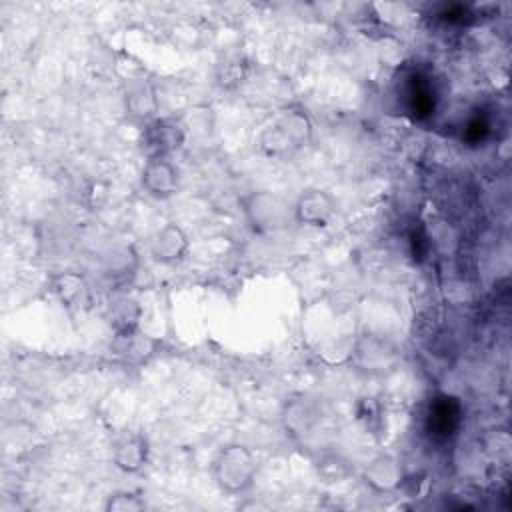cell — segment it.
I'll list each match as a JSON object with an SVG mask.
<instances>
[{"mask_svg":"<svg viewBox=\"0 0 512 512\" xmlns=\"http://www.w3.org/2000/svg\"><path fill=\"white\" fill-rule=\"evenodd\" d=\"M312 140V122L298 108L284 110L258 136V148L268 158H284L304 148Z\"/></svg>","mask_w":512,"mask_h":512,"instance_id":"6da1fadb","label":"cell"},{"mask_svg":"<svg viewBox=\"0 0 512 512\" xmlns=\"http://www.w3.org/2000/svg\"><path fill=\"white\" fill-rule=\"evenodd\" d=\"M256 474V454L252 452V448L240 442H230L222 446L212 460V478L216 486L230 496L248 492L254 486Z\"/></svg>","mask_w":512,"mask_h":512,"instance_id":"7a4b0ae2","label":"cell"},{"mask_svg":"<svg viewBox=\"0 0 512 512\" xmlns=\"http://www.w3.org/2000/svg\"><path fill=\"white\" fill-rule=\"evenodd\" d=\"M240 210L252 232L262 236L284 230L292 218V206L288 208L280 196L268 190H252L244 194L240 198Z\"/></svg>","mask_w":512,"mask_h":512,"instance_id":"3957f363","label":"cell"},{"mask_svg":"<svg viewBox=\"0 0 512 512\" xmlns=\"http://www.w3.org/2000/svg\"><path fill=\"white\" fill-rule=\"evenodd\" d=\"M186 140L184 126L176 118H156L140 130V150L146 158H170Z\"/></svg>","mask_w":512,"mask_h":512,"instance_id":"277c9868","label":"cell"},{"mask_svg":"<svg viewBox=\"0 0 512 512\" xmlns=\"http://www.w3.org/2000/svg\"><path fill=\"white\" fill-rule=\"evenodd\" d=\"M336 214V200L324 188H306L292 204V218L300 226L324 228Z\"/></svg>","mask_w":512,"mask_h":512,"instance_id":"5b68a950","label":"cell"},{"mask_svg":"<svg viewBox=\"0 0 512 512\" xmlns=\"http://www.w3.org/2000/svg\"><path fill=\"white\" fill-rule=\"evenodd\" d=\"M148 252L154 262L162 266H176L188 256L190 238L180 224L166 222L150 236Z\"/></svg>","mask_w":512,"mask_h":512,"instance_id":"8992f818","label":"cell"},{"mask_svg":"<svg viewBox=\"0 0 512 512\" xmlns=\"http://www.w3.org/2000/svg\"><path fill=\"white\" fill-rule=\"evenodd\" d=\"M140 184L152 198H172L180 188V170L170 158H146L140 172Z\"/></svg>","mask_w":512,"mask_h":512,"instance_id":"52a82bcc","label":"cell"},{"mask_svg":"<svg viewBox=\"0 0 512 512\" xmlns=\"http://www.w3.org/2000/svg\"><path fill=\"white\" fill-rule=\"evenodd\" d=\"M150 458L148 438L140 432H122L112 442V464L124 474H138Z\"/></svg>","mask_w":512,"mask_h":512,"instance_id":"ba28073f","label":"cell"},{"mask_svg":"<svg viewBox=\"0 0 512 512\" xmlns=\"http://www.w3.org/2000/svg\"><path fill=\"white\" fill-rule=\"evenodd\" d=\"M158 96L156 88L146 78L128 80L124 86V110L130 120L138 124H148L158 118Z\"/></svg>","mask_w":512,"mask_h":512,"instance_id":"9c48e42d","label":"cell"},{"mask_svg":"<svg viewBox=\"0 0 512 512\" xmlns=\"http://www.w3.org/2000/svg\"><path fill=\"white\" fill-rule=\"evenodd\" d=\"M404 478L402 462L392 454H378L362 468V480L374 492H396Z\"/></svg>","mask_w":512,"mask_h":512,"instance_id":"30bf717a","label":"cell"},{"mask_svg":"<svg viewBox=\"0 0 512 512\" xmlns=\"http://www.w3.org/2000/svg\"><path fill=\"white\" fill-rule=\"evenodd\" d=\"M140 318H142V306L132 296L116 298L108 310V320H110V326H112L116 338L130 336V334L138 332Z\"/></svg>","mask_w":512,"mask_h":512,"instance_id":"8fae6325","label":"cell"},{"mask_svg":"<svg viewBox=\"0 0 512 512\" xmlns=\"http://www.w3.org/2000/svg\"><path fill=\"white\" fill-rule=\"evenodd\" d=\"M48 286H50V292L58 298V302L66 308L80 304L86 294V280L82 274H78L74 270H64V272L54 274L50 278Z\"/></svg>","mask_w":512,"mask_h":512,"instance_id":"7c38bea8","label":"cell"},{"mask_svg":"<svg viewBox=\"0 0 512 512\" xmlns=\"http://www.w3.org/2000/svg\"><path fill=\"white\" fill-rule=\"evenodd\" d=\"M248 70H250V62L244 56L240 54L228 56L216 68V84L222 90H234L246 80Z\"/></svg>","mask_w":512,"mask_h":512,"instance_id":"4fadbf2b","label":"cell"},{"mask_svg":"<svg viewBox=\"0 0 512 512\" xmlns=\"http://www.w3.org/2000/svg\"><path fill=\"white\" fill-rule=\"evenodd\" d=\"M148 508L144 496L132 490H118L106 496L104 510L106 512H144Z\"/></svg>","mask_w":512,"mask_h":512,"instance_id":"5bb4252c","label":"cell"},{"mask_svg":"<svg viewBox=\"0 0 512 512\" xmlns=\"http://www.w3.org/2000/svg\"><path fill=\"white\" fill-rule=\"evenodd\" d=\"M318 472H322L328 482H340L350 474V464L340 454H326L318 460Z\"/></svg>","mask_w":512,"mask_h":512,"instance_id":"9a60e30c","label":"cell"},{"mask_svg":"<svg viewBox=\"0 0 512 512\" xmlns=\"http://www.w3.org/2000/svg\"><path fill=\"white\" fill-rule=\"evenodd\" d=\"M358 420L368 432H378L382 428V412L374 398H362L358 402Z\"/></svg>","mask_w":512,"mask_h":512,"instance_id":"2e32d148","label":"cell"},{"mask_svg":"<svg viewBox=\"0 0 512 512\" xmlns=\"http://www.w3.org/2000/svg\"><path fill=\"white\" fill-rule=\"evenodd\" d=\"M86 202L90 208H100L106 204L108 196H110V186L106 182H100V180H94L88 184L86 188Z\"/></svg>","mask_w":512,"mask_h":512,"instance_id":"e0dca14e","label":"cell"}]
</instances>
